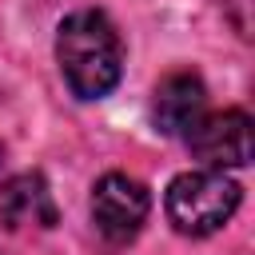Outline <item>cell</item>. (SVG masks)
<instances>
[{
	"label": "cell",
	"mask_w": 255,
	"mask_h": 255,
	"mask_svg": "<svg viewBox=\"0 0 255 255\" xmlns=\"http://www.w3.org/2000/svg\"><path fill=\"white\" fill-rule=\"evenodd\" d=\"M207 108V88L195 72H171L159 80L155 88V100H151V116H155V128L167 131V135H179L187 131Z\"/></svg>",
	"instance_id": "5"
},
{
	"label": "cell",
	"mask_w": 255,
	"mask_h": 255,
	"mask_svg": "<svg viewBox=\"0 0 255 255\" xmlns=\"http://www.w3.org/2000/svg\"><path fill=\"white\" fill-rule=\"evenodd\" d=\"M56 60L68 88L80 100H100L120 84L124 72V44L116 24L104 12H72L56 32Z\"/></svg>",
	"instance_id": "1"
},
{
	"label": "cell",
	"mask_w": 255,
	"mask_h": 255,
	"mask_svg": "<svg viewBox=\"0 0 255 255\" xmlns=\"http://www.w3.org/2000/svg\"><path fill=\"white\" fill-rule=\"evenodd\" d=\"M187 147L215 171L223 167H247L251 163V116L239 108L227 112H203L187 131Z\"/></svg>",
	"instance_id": "3"
},
{
	"label": "cell",
	"mask_w": 255,
	"mask_h": 255,
	"mask_svg": "<svg viewBox=\"0 0 255 255\" xmlns=\"http://www.w3.org/2000/svg\"><path fill=\"white\" fill-rule=\"evenodd\" d=\"M0 219L4 227H28V223L52 227L56 223V203L40 171H24L0 183Z\"/></svg>",
	"instance_id": "6"
},
{
	"label": "cell",
	"mask_w": 255,
	"mask_h": 255,
	"mask_svg": "<svg viewBox=\"0 0 255 255\" xmlns=\"http://www.w3.org/2000/svg\"><path fill=\"white\" fill-rule=\"evenodd\" d=\"M239 199H243L239 183L227 179L223 171L215 167L183 171L167 187V219L183 235H211L235 215Z\"/></svg>",
	"instance_id": "2"
},
{
	"label": "cell",
	"mask_w": 255,
	"mask_h": 255,
	"mask_svg": "<svg viewBox=\"0 0 255 255\" xmlns=\"http://www.w3.org/2000/svg\"><path fill=\"white\" fill-rule=\"evenodd\" d=\"M147 207H151V195L139 179L124 175V171H108L96 179V191H92V219L96 227L112 239V243H128L143 219H147Z\"/></svg>",
	"instance_id": "4"
},
{
	"label": "cell",
	"mask_w": 255,
	"mask_h": 255,
	"mask_svg": "<svg viewBox=\"0 0 255 255\" xmlns=\"http://www.w3.org/2000/svg\"><path fill=\"white\" fill-rule=\"evenodd\" d=\"M0 163H4V143H0Z\"/></svg>",
	"instance_id": "7"
}]
</instances>
